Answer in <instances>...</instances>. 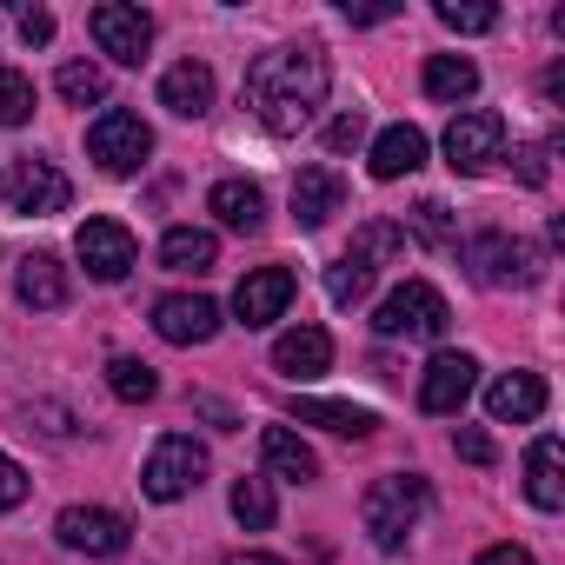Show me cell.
I'll return each instance as SVG.
<instances>
[{
  "instance_id": "obj_33",
  "label": "cell",
  "mask_w": 565,
  "mask_h": 565,
  "mask_svg": "<svg viewBox=\"0 0 565 565\" xmlns=\"http://www.w3.org/2000/svg\"><path fill=\"white\" fill-rule=\"evenodd\" d=\"M439 28H452V34H492L499 8H486V0H439Z\"/></svg>"
},
{
  "instance_id": "obj_30",
  "label": "cell",
  "mask_w": 565,
  "mask_h": 565,
  "mask_svg": "<svg viewBox=\"0 0 565 565\" xmlns=\"http://www.w3.org/2000/svg\"><path fill=\"white\" fill-rule=\"evenodd\" d=\"M353 259H366L373 273L386 266V259H399L406 253V226H393V220H366L360 233H353V246H347Z\"/></svg>"
},
{
  "instance_id": "obj_36",
  "label": "cell",
  "mask_w": 565,
  "mask_h": 565,
  "mask_svg": "<svg viewBox=\"0 0 565 565\" xmlns=\"http://www.w3.org/2000/svg\"><path fill=\"white\" fill-rule=\"evenodd\" d=\"M360 140H366V120H360V114H340V120L327 127V147H333V153H353Z\"/></svg>"
},
{
  "instance_id": "obj_41",
  "label": "cell",
  "mask_w": 565,
  "mask_h": 565,
  "mask_svg": "<svg viewBox=\"0 0 565 565\" xmlns=\"http://www.w3.org/2000/svg\"><path fill=\"white\" fill-rule=\"evenodd\" d=\"M512 160H519V180H525V186H545V153H539V147H519Z\"/></svg>"
},
{
  "instance_id": "obj_12",
  "label": "cell",
  "mask_w": 565,
  "mask_h": 565,
  "mask_svg": "<svg viewBox=\"0 0 565 565\" xmlns=\"http://www.w3.org/2000/svg\"><path fill=\"white\" fill-rule=\"evenodd\" d=\"M294 266H253L246 279H239V294H233V313H239V327H273L279 313L294 307Z\"/></svg>"
},
{
  "instance_id": "obj_17",
  "label": "cell",
  "mask_w": 565,
  "mask_h": 565,
  "mask_svg": "<svg viewBox=\"0 0 565 565\" xmlns=\"http://www.w3.org/2000/svg\"><path fill=\"white\" fill-rule=\"evenodd\" d=\"M160 107L180 114V120L213 114V67H206V61H180V67H167V74H160Z\"/></svg>"
},
{
  "instance_id": "obj_14",
  "label": "cell",
  "mask_w": 565,
  "mask_h": 565,
  "mask_svg": "<svg viewBox=\"0 0 565 565\" xmlns=\"http://www.w3.org/2000/svg\"><path fill=\"white\" fill-rule=\"evenodd\" d=\"M479 386V360L472 353H433L419 373V406L426 413H459Z\"/></svg>"
},
{
  "instance_id": "obj_44",
  "label": "cell",
  "mask_w": 565,
  "mask_h": 565,
  "mask_svg": "<svg viewBox=\"0 0 565 565\" xmlns=\"http://www.w3.org/2000/svg\"><path fill=\"white\" fill-rule=\"evenodd\" d=\"M226 565H287V558H273V552H233Z\"/></svg>"
},
{
  "instance_id": "obj_32",
  "label": "cell",
  "mask_w": 565,
  "mask_h": 565,
  "mask_svg": "<svg viewBox=\"0 0 565 565\" xmlns=\"http://www.w3.org/2000/svg\"><path fill=\"white\" fill-rule=\"evenodd\" d=\"M34 120V81L21 67H0V127H28Z\"/></svg>"
},
{
  "instance_id": "obj_11",
  "label": "cell",
  "mask_w": 565,
  "mask_h": 565,
  "mask_svg": "<svg viewBox=\"0 0 565 565\" xmlns=\"http://www.w3.org/2000/svg\"><path fill=\"white\" fill-rule=\"evenodd\" d=\"M466 259H472V273L486 279V287H532L539 279V246L505 239V233H479L466 246Z\"/></svg>"
},
{
  "instance_id": "obj_43",
  "label": "cell",
  "mask_w": 565,
  "mask_h": 565,
  "mask_svg": "<svg viewBox=\"0 0 565 565\" xmlns=\"http://www.w3.org/2000/svg\"><path fill=\"white\" fill-rule=\"evenodd\" d=\"M393 14H399V8H347L353 28H373V21H393Z\"/></svg>"
},
{
  "instance_id": "obj_8",
  "label": "cell",
  "mask_w": 565,
  "mask_h": 565,
  "mask_svg": "<svg viewBox=\"0 0 565 565\" xmlns=\"http://www.w3.org/2000/svg\"><path fill=\"white\" fill-rule=\"evenodd\" d=\"M87 28H94L100 54L120 61V67H140L147 47H153V14L147 8H127V0H100V8L87 14Z\"/></svg>"
},
{
  "instance_id": "obj_9",
  "label": "cell",
  "mask_w": 565,
  "mask_h": 565,
  "mask_svg": "<svg viewBox=\"0 0 565 565\" xmlns=\"http://www.w3.org/2000/svg\"><path fill=\"white\" fill-rule=\"evenodd\" d=\"M74 253H81V266H87V279H100V287H114V279H127L134 273V259H140V246H134V233L120 226V220H87L81 233H74Z\"/></svg>"
},
{
  "instance_id": "obj_2",
  "label": "cell",
  "mask_w": 565,
  "mask_h": 565,
  "mask_svg": "<svg viewBox=\"0 0 565 565\" xmlns=\"http://www.w3.org/2000/svg\"><path fill=\"white\" fill-rule=\"evenodd\" d=\"M426 505H433V486H426L419 472H393V479H373V486H366L360 519H366V532H373L380 552H399L406 532L426 519Z\"/></svg>"
},
{
  "instance_id": "obj_38",
  "label": "cell",
  "mask_w": 565,
  "mask_h": 565,
  "mask_svg": "<svg viewBox=\"0 0 565 565\" xmlns=\"http://www.w3.org/2000/svg\"><path fill=\"white\" fill-rule=\"evenodd\" d=\"M21 41L28 47H47L54 41V14L47 8H21Z\"/></svg>"
},
{
  "instance_id": "obj_10",
  "label": "cell",
  "mask_w": 565,
  "mask_h": 565,
  "mask_svg": "<svg viewBox=\"0 0 565 565\" xmlns=\"http://www.w3.org/2000/svg\"><path fill=\"white\" fill-rule=\"evenodd\" d=\"M54 539H61L67 552H87V558H114V552H127L134 525H127L120 512H107V505H67V512L54 519Z\"/></svg>"
},
{
  "instance_id": "obj_35",
  "label": "cell",
  "mask_w": 565,
  "mask_h": 565,
  "mask_svg": "<svg viewBox=\"0 0 565 565\" xmlns=\"http://www.w3.org/2000/svg\"><path fill=\"white\" fill-rule=\"evenodd\" d=\"M21 499H28V466L0 452V512H14Z\"/></svg>"
},
{
  "instance_id": "obj_29",
  "label": "cell",
  "mask_w": 565,
  "mask_h": 565,
  "mask_svg": "<svg viewBox=\"0 0 565 565\" xmlns=\"http://www.w3.org/2000/svg\"><path fill=\"white\" fill-rule=\"evenodd\" d=\"M54 87H61L67 107H100V100H107V67H100V61H67V67L54 74Z\"/></svg>"
},
{
  "instance_id": "obj_18",
  "label": "cell",
  "mask_w": 565,
  "mask_h": 565,
  "mask_svg": "<svg viewBox=\"0 0 565 565\" xmlns=\"http://www.w3.org/2000/svg\"><path fill=\"white\" fill-rule=\"evenodd\" d=\"M486 413H492L499 426L539 419V413H545V380H539V373H499V380L486 386Z\"/></svg>"
},
{
  "instance_id": "obj_4",
  "label": "cell",
  "mask_w": 565,
  "mask_h": 565,
  "mask_svg": "<svg viewBox=\"0 0 565 565\" xmlns=\"http://www.w3.org/2000/svg\"><path fill=\"white\" fill-rule=\"evenodd\" d=\"M200 479H206V446H200L193 433H167V439H153V452H147V466H140V492H147L153 505L186 499Z\"/></svg>"
},
{
  "instance_id": "obj_13",
  "label": "cell",
  "mask_w": 565,
  "mask_h": 565,
  "mask_svg": "<svg viewBox=\"0 0 565 565\" xmlns=\"http://www.w3.org/2000/svg\"><path fill=\"white\" fill-rule=\"evenodd\" d=\"M153 333L167 347H206L220 333V307L206 294H167V300H153Z\"/></svg>"
},
{
  "instance_id": "obj_7",
  "label": "cell",
  "mask_w": 565,
  "mask_h": 565,
  "mask_svg": "<svg viewBox=\"0 0 565 565\" xmlns=\"http://www.w3.org/2000/svg\"><path fill=\"white\" fill-rule=\"evenodd\" d=\"M492 160H505V120L492 107H466L446 127V167L452 173H486Z\"/></svg>"
},
{
  "instance_id": "obj_40",
  "label": "cell",
  "mask_w": 565,
  "mask_h": 565,
  "mask_svg": "<svg viewBox=\"0 0 565 565\" xmlns=\"http://www.w3.org/2000/svg\"><path fill=\"white\" fill-rule=\"evenodd\" d=\"M34 419H41V433H47V439H67V433H74L67 406H28V426H34Z\"/></svg>"
},
{
  "instance_id": "obj_27",
  "label": "cell",
  "mask_w": 565,
  "mask_h": 565,
  "mask_svg": "<svg viewBox=\"0 0 565 565\" xmlns=\"http://www.w3.org/2000/svg\"><path fill=\"white\" fill-rule=\"evenodd\" d=\"M107 393H114L120 406H147V399L160 393V373H153L147 360H127V353H120V360H107Z\"/></svg>"
},
{
  "instance_id": "obj_28",
  "label": "cell",
  "mask_w": 565,
  "mask_h": 565,
  "mask_svg": "<svg viewBox=\"0 0 565 565\" xmlns=\"http://www.w3.org/2000/svg\"><path fill=\"white\" fill-rule=\"evenodd\" d=\"M373 279H380V273H373L366 259H353V253H340V259L327 266V300H333V307H360V300L373 294Z\"/></svg>"
},
{
  "instance_id": "obj_16",
  "label": "cell",
  "mask_w": 565,
  "mask_h": 565,
  "mask_svg": "<svg viewBox=\"0 0 565 565\" xmlns=\"http://www.w3.org/2000/svg\"><path fill=\"white\" fill-rule=\"evenodd\" d=\"M340 206H347V180H340L333 167H300V173H294V220H300L307 233H320Z\"/></svg>"
},
{
  "instance_id": "obj_3",
  "label": "cell",
  "mask_w": 565,
  "mask_h": 565,
  "mask_svg": "<svg viewBox=\"0 0 565 565\" xmlns=\"http://www.w3.org/2000/svg\"><path fill=\"white\" fill-rule=\"evenodd\" d=\"M452 327V307L439 287H426V279H406V287H393L373 313V333L380 340H439Z\"/></svg>"
},
{
  "instance_id": "obj_31",
  "label": "cell",
  "mask_w": 565,
  "mask_h": 565,
  "mask_svg": "<svg viewBox=\"0 0 565 565\" xmlns=\"http://www.w3.org/2000/svg\"><path fill=\"white\" fill-rule=\"evenodd\" d=\"M273 512H279V505H273V486L239 472V479H233V519H239L246 532H266V525H273Z\"/></svg>"
},
{
  "instance_id": "obj_21",
  "label": "cell",
  "mask_w": 565,
  "mask_h": 565,
  "mask_svg": "<svg viewBox=\"0 0 565 565\" xmlns=\"http://www.w3.org/2000/svg\"><path fill=\"white\" fill-rule=\"evenodd\" d=\"M366 167H373V180H406V173H419L426 167V134L419 127H386L380 140H373V153H366Z\"/></svg>"
},
{
  "instance_id": "obj_34",
  "label": "cell",
  "mask_w": 565,
  "mask_h": 565,
  "mask_svg": "<svg viewBox=\"0 0 565 565\" xmlns=\"http://www.w3.org/2000/svg\"><path fill=\"white\" fill-rule=\"evenodd\" d=\"M413 226H419V239H433V246H459L452 213H446L439 200H419V206H413Z\"/></svg>"
},
{
  "instance_id": "obj_39",
  "label": "cell",
  "mask_w": 565,
  "mask_h": 565,
  "mask_svg": "<svg viewBox=\"0 0 565 565\" xmlns=\"http://www.w3.org/2000/svg\"><path fill=\"white\" fill-rule=\"evenodd\" d=\"M193 413H200V419H213L220 433H239V413H233L226 399H213V393H200V399H193Z\"/></svg>"
},
{
  "instance_id": "obj_1",
  "label": "cell",
  "mask_w": 565,
  "mask_h": 565,
  "mask_svg": "<svg viewBox=\"0 0 565 565\" xmlns=\"http://www.w3.org/2000/svg\"><path fill=\"white\" fill-rule=\"evenodd\" d=\"M327 87H333V67L320 47H266L253 67H246V87L239 100L253 107V120L266 134H300L313 127V114L327 107Z\"/></svg>"
},
{
  "instance_id": "obj_20",
  "label": "cell",
  "mask_w": 565,
  "mask_h": 565,
  "mask_svg": "<svg viewBox=\"0 0 565 565\" xmlns=\"http://www.w3.org/2000/svg\"><path fill=\"white\" fill-rule=\"evenodd\" d=\"M259 459H266L273 479H294V486H313L320 479V459H313V446L294 426H266L259 433Z\"/></svg>"
},
{
  "instance_id": "obj_23",
  "label": "cell",
  "mask_w": 565,
  "mask_h": 565,
  "mask_svg": "<svg viewBox=\"0 0 565 565\" xmlns=\"http://www.w3.org/2000/svg\"><path fill=\"white\" fill-rule=\"evenodd\" d=\"M206 213H220V226H233V233H259L266 226V193L253 180H220L206 193Z\"/></svg>"
},
{
  "instance_id": "obj_26",
  "label": "cell",
  "mask_w": 565,
  "mask_h": 565,
  "mask_svg": "<svg viewBox=\"0 0 565 565\" xmlns=\"http://www.w3.org/2000/svg\"><path fill=\"white\" fill-rule=\"evenodd\" d=\"M426 94L446 100V107H459V100L479 94V67H472L466 54H433V61H426Z\"/></svg>"
},
{
  "instance_id": "obj_25",
  "label": "cell",
  "mask_w": 565,
  "mask_h": 565,
  "mask_svg": "<svg viewBox=\"0 0 565 565\" xmlns=\"http://www.w3.org/2000/svg\"><path fill=\"white\" fill-rule=\"evenodd\" d=\"M213 259H220V239L206 226H167V239H160L167 273H213Z\"/></svg>"
},
{
  "instance_id": "obj_15",
  "label": "cell",
  "mask_w": 565,
  "mask_h": 565,
  "mask_svg": "<svg viewBox=\"0 0 565 565\" xmlns=\"http://www.w3.org/2000/svg\"><path fill=\"white\" fill-rule=\"evenodd\" d=\"M327 366H333V333H327V327H294V333L273 340V373H287V380H320Z\"/></svg>"
},
{
  "instance_id": "obj_42",
  "label": "cell",
  "mask_w": 565,
  "mask_h": 565,
  "mask_svg": "<svg viewBox=\"0 0 565 565\" xmlns=\"http://www.w3.org/2000/svg\"><path fill=\"white\" fill-rule=\"evenodd\" d=\"M472 565H532V552H525V545H486Z\"/></svg>"
},
{
  "instance_id": "obj_24",
  "label": "cell",
  "mask_w": 565,
  "mask_h": 565,
  "mask_svg": "<svg viewBox=\"0 0 565 565\" xmlns=\"http://www.w3.org/2000/svg\"><path fill=\"white\" fill-rule=\"evenodd\" d=\"M294 419L327 426V433H340V439H366V433L380 426V413H373V406H353V399H294Z\"/></svg>"
},
{
  "instance_id": "obj_6",
  "label": "cell",
  "mask_w": 565,
  "mask_h": 565,
  "mask_svg": "<svg viewBox=\"0 0 565 565\" xmlns=\"http://www.w3.org/2000/svg\"><path fill=\"white\" fill-rule=\"evenodd\" d=\"M87 153H94L100 173H140L147 153H153V127H147L140 114H127V107H107V114L87 127Z\"/></svg>"
},
{
  "instance_id": "obj_37",
  "label": "cell",
  "mask_w": 565,
  "mask_h": 565,
  "mask_svg": "<svg viewBox=\"0 0 565 565\" xmlns=\"http://www.w3.org/2000/svg\"><path fill=\"white\" fill-rule=\"evenodd\" d=\"M452 446H459V459H472V466H492V459H499V452H492V439H486L479 426H459V433H452Z\"/></svg>"
},
{
  "instance_id": "obj_5",
  "label": "cell",
  "mask_w": 565,
  "mask_h": 565,
  "mask_svg": "<svg viewBox=\"0 0 565 565\" xmlns=\"http://www.w3.org/2000/svg\"><path fill=\"white\" fill-rule=\"evenodd\" d=\"M0 200H14V213L28 220H47V213H67L74 180L54 160H0Z\"/></svg>"
},
{
  "instance_id": "obj_22",
  "label": "cell",
  "mask_w": 565,
  "mask_h": 565,
  "mask_svg": "<svg viewBox=\"0 0 565 565\" xmlns=\"http://www.w3.org/2000/svg\"><path fill=\"white\" fill-rule=\"evenodd\" d=\"M14 287H21V300L34 313H54V307H67V266L54 253H28L21 273H14Z\"/></svg>"
},
{
  "instance_id": "obj_19",
  "label": "cell",
  "mask_w": 565,
  "mask_h": 565,
  "mask_svg": "<svg viewBox=\"0 0 565 565\" xmlns=\"http://www.w3.org/2000/svg\"><path fill=\"white\" fill-rule=\"evenodd\" d=\"M525 499H532L539 512H558V505H565V446H558L552 433H539L532 452H525Z\"/></svg>"
}]
</instances>
